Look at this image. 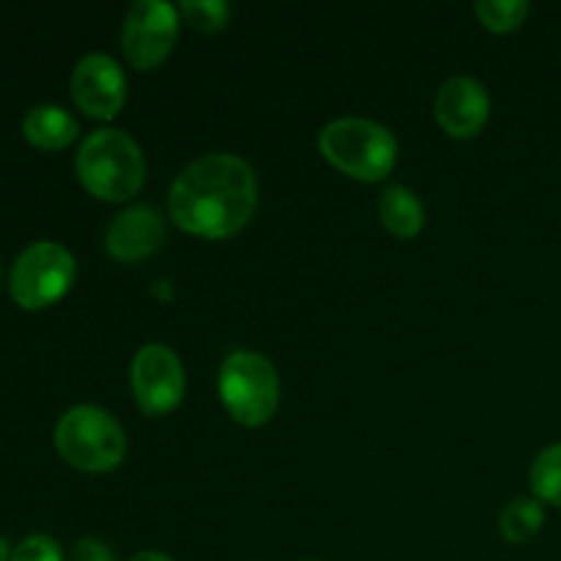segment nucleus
<instances>
[{
  "label": "nucleus",
  "instance_id": "ddd939ff",
  "mask_svg": "<svg viewBox=\"0 0 561 561\" xmlns=\"http://www.w3.org/2000/svg\"><path fill=\"white\" fill-rule=\"evenodd\" d=\"M378 214H381L383 228L398 239H416L425 228V206L420 197L405 186H387L378 201Z\"/></svg>",
  "mask_w": 561,
  "mask_h": 561
},
{
  "label": "nucleus",
  "instance_id": "423d86ee",
  "mask_svg": "<svg viewBox=\"0 0 561 561\" xmlns=\"http://www.w3.org/2000/svg\"><path fill=\"white\" fill-rule=\"evenodd\" d=\"M75 255L58 241H36L25 247L11 266V299L22 310H44L64 299L75 285Z\"/></svg>",
  "mask_w": 561,
  "mask_h": 561
},
{
  "label": "nucleus",
  "instance_id": "f3484780",
  "mask_svg": "<svg viewBox=\"0 0 561 561\" xmlns=\"http://www.w3.org/2000/svg\"><path fill=\"white\" fill-rule=\"evenodd\" d=\"M179 14L201 33H219L230 22V5L222 0H186L181 3Z\"/></svg>",
  "mask_w": 561,
  "mask_h": 561
},
{
  "label": "nucleus",
  "instance_id": "6ab92c4d",
  "mask_svg": "<svg viewBox=\"0 0 561 561\" xmlns=\"http://www.w3.org/2000/svg\"><path fill=\"white\" fill-rule=\"evenodd\" d=\"M69 561H115V557L104 542L93 540V537H82V540H77V546L71 548Z\"/></svg>",
  "mask_w": 561,
  "mask_h": 561
},
{
  "label": "nucleus",
  "instance_id": "4be33fe9",
  "mask_svg": "<svg viewBox=\"0 0 561 561\" xmlns=\"http://www.w3.org/2000/svg\"><path fill=\"white\" fill-rule=\"evenodd\" d=\"M0 283H3V268H0Z\"/></svg>",
  "mask_w": 561,
  "mask_h": 561
},
{
  "label": "nucleus",
  "instance_id": "0eeeda50",
  "mask_svg": "<svg viewBox=\"0 0 561 561\" xmlns=\"http://www.w3.org/2000/svg\"><path fill=\"white\" fill-rule=\"evenodd\" d=\"M179 38V11L162 0H140L124 16L121 47L135 69L148 71L170 58Z\"/></svg>",
  "mask_w": 561,
  "mask_h": 561
},
{
  "label": "nucleus",
  "instance_id": "7ed1b4c3",
  "mask_svg": "<svg viewBox=\"0 0 561 561\" xmlns=\"http://www.w3.org/2000/svg\"><path fill=\"white\" fill-rule=\"evenodd\" d=\"M323 159L356 181L376 184L398 164V140L387 126L367 118H337L318 135Z\"/></svg>",
  "mask_w": 561,
  "mask_h": 561
},
{
  "label": "nucleus",
  "instance_id": "a211bd4d",
  "mask_svg": "<svg viewBox=\"0 0 561 561\" xmlns=\"http://www.w3.org/2000/svg\"><path fill=\"white\" fill-rule=\"evenodd\" d=\"M11 561H64L60 546L47 535H31L14 548Z\"/></svg>",
  "mask_w": 561,
  "mask_h": 561
},
{
  "label": "nucleus",
  "instance_id": "20e7f679",
  "mask_svg": "<svg viewBox=\"0 0 561 561\" xmlns=\"http://www.w3.org/2000/svg\"><path fill=\"white\" fill-rule=\"evenodd\" d=\"M55 449L71 469L107 474L124 463L126 433L110 411L99 405H75L55 425Z\"/></svg>",
  "mask_w": 561,
  "mask_h": 561
},
{
  "label": "nucleus",
  "instance_id": "4468645a",
  "mask_svg": "<svg viewBox=\"0 0 561 561\" xmlns=\"http://www.w3.org/2000/svg\"><path fill=\"white\" fill-rule=\"evenodd\" d=\"M542 524H546V510L537 499H515L499 515V531L513 546L529 542L542 529Z\"/></svg>",
  "mask_w": 561,
  "mask_h": 561
},
{
  "label": "nucleus",
  "instance_id": "f03ea898",
  "mask_svg": "<svg viewBox=\"0 0 561 561\" xmlns=\"http://www.w3.org/2000/svg\"><path fill=\"white\" fill-rule=\"evenodd\" d=\"M77 179L99 201H129L142 190L146 159L126 131L99 129L77 151Z\"/></svg>",
  "mask_w": 561,
  "mask_h": 561
},
{
  "label": "nucleus",
  "instance_id": "9b49d317",
  "mask_svg": "<svg viewBox=\"0 0 561 561\" xmlns=\"http://www.w3.org/2000/svg\"><path fill=\"white\" fill-rule=\"evenodd\" d=\"M168 225L157 208L135 206L121 211L104 233V250L121 263H140L162 250Z\"/></svg>",
  "mask_w": 561,
  "mask_h": 561
},
{
  "label": "nucleus",
  "instance_id": "f8f14e48",
  "mask_svg": "<svg viewBox=\"0 0 561 561\" xmlns=\"http://www.w3.org/2000/svg\"><path fill=\"white\" fill-rule=\"evenodd\" d=\"M22 135L31 146L42 148V151H60L77 140L80 124L75 121V115L66 113L58 104H38L22 118Z\"/></svg>",
  "mask_w": 561,
  "mask_h": 561
},
{
  "label": "nucleus",
  "instance_id": "39448f33",
  "mask_svg": "<svg viewBox=\"0 0 561 561\" xmlns=\"http://www.w3.org/2000/svg\"><path fill=\"white\" fill-rule=\"evenodd\" d=\"M219 400L230 420L244 427H261L277 414L279 376L266 356L255 351H233L219 367Z\"/></svg>",
  "mask_w": 561,
  "mask_h": 561
},
{
  "label": "nucleus",
  "instance_id": "6e6552de",
  "mask_svg": "<svg viewBox=\"0 0 561 561\" xmlns=\"http://www.w3.org/2000/svg\"><path fill=\"white\" fill-rule=\"evenodd\" d=\"M131 392L146 416H164L184 400L186 378L181 359L162 343L142 345L131 359Z\"/></svg>",
  "mask_w": 561,
  "mask_h": 561
},
{
  "label": "nucleus",
  "instance_id": "9d476101",
  "mask_svg": "<svg viewBox=\"0 0 561 561\" xmlns=\"http://www.w3.org/2000/svg\"><path fill=\"white\" fill-rule=\"evenodd\" d=\"M436 121L455 140H471L491 118V96L474 77H449L436 93Z\"/></svg>",
  "mask_w": 561,
  "mask_h": 561
},
{
  "label": "nucleus",
  "instance_id": "2eb2a0df",
  "mask_svg": "<svg viewBox=\"0 0 561 561\" xmlns=\"http://www.w3.org/2000/svg\"><path fill=\"white\" fill-rule=\"evenodd\" d=\"M531 491L537 502L561 507V444L542 449L531 463Z\"/></svg>",
  "mask_w": 561,
  "mask_h": 561
},
{
  "label": "nucleus",
  "instance_id": "1a4fd4ad",
  "mask_svg": "<svg viewBox=\"0 0 561 561\" xmlns=\"http://www.w3.org/2000/svg\"><path fill=\"white\" fill-rule=\"evenodd\" d=\"M71 96L85 115L110 121L126 102V77L110 55H85L71 71Z\"/></svg>",
  "mask_w": 561,
  "mask_h": 561
},
{
  "label": "nucleus",
  "instance_id": "412c9836",
  "mask_svg": "<svg viewBox=\"0 0 561 561\" xmlns=\"http://www.w3.org/2000/svg\"><path fill=\"white\" fill-rule=\"evenodd\" d=\"M11 557H14V548H11V542L0 535V561H11Z\"/></svg>",
  "mask_w": 561,
  "mask_h": 561
},
{
  "label": "nucleus",
  "instance_id": "aec40b11",
  "mask_svg": "<svg viewBox=\"0 0 561 561\" xmlns=\"http://www.w3.org/2000/svg\"><path fill=\"white\" fill-rule=\"evenodd\" d=\"M129 561H175V559L168 557V553H159V551H142V553H137V557H131Z\"/></svg>",
  "mask_w": 561,
  "mask_h": 561
},
{
  "label": "nucleus",
  "instance_id": "f257e3e1",
  "mask_svg": "<svg viewBox=\"0 0 561 561\" xmlns=\"http://www.w3.org/2000/svg\"><path fill=\"white\" fill-rule=\"evenodd\" d=\"M257 208V181L236 153H206L170 186V217L201 239H230Z\"/></svg>",
  "mask_w": 561,
  "mask_h": 561
},
{
  "label": "nucleus",
  "instance_id": "dca6fc26",
  "mask_svg": "<svg viewBox=\"0 0 561 561\" xmlns=\"http://www.w3.org/2000/svg\"><path fill=\"white\" fill-rule=\"evenodd\" d=\"M474 14L488 31L513 33L529 16V3H524V0H482L474 5Z\"/></svg>",
  "mask_w": 561,
  "mask_h": 561
}]
</instances>
